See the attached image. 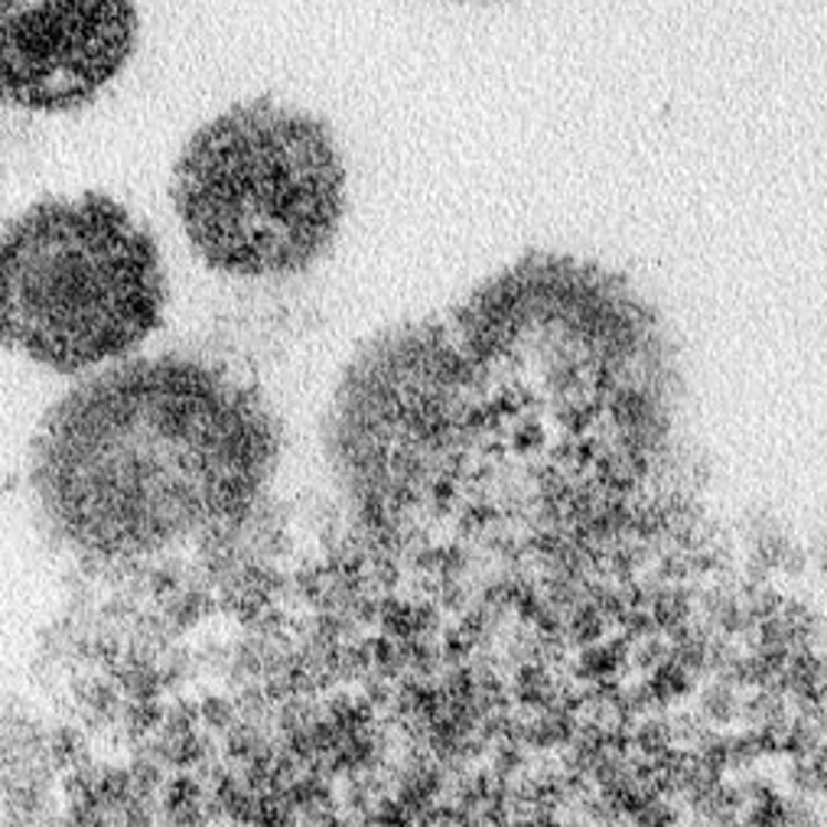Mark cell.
Returning <instances> with one entry per match:
<instances>
[{"label":"cell","mask_w":827,"mask_h":827,"mask_svg":"<svg viewBox=\"0 0 827 827\" xmlns=\"http://www.w3.org/2000/svg\"><path fill=\"white\" fill-rule=\"evenodd\" d=\"M281 420L226 365L130 358L46 411L30 492L50 534L98 561H130L229 532L271 489Z\"/></svg>","instance_id":"1"},{"label":"cell","mask_w":827,"mask_h":827,"mask_svg":"<svg viewBox=\"0 0 827 827\" xmlns=\"http://www.w3.org/2000/svg\"><path fill=\"white\" fill-rule=\"evenodd\" d=\"M346 164L329 124L274 98L199 127L174 170V206L206 268L244 278L310 271L346 219Z\"/></svg>","instance_id":"2"},{"label":"cell","mask_w":827,"mask_h":827,"mask_svg":"<svg viewBox=\"0 0 827 827\" xmlns=\"http://www.w3.org/2000/svg\"><path fill=\"white\" fill-rule=\"evenodd\" d=\"M154 235L118 199H43L0 232V346L78 375L147 343L167 310Z\"/></svg>","instance_id":"3"},{"label":"cell","mask_w":827,"mask_h":827,"mask_svg":"<svg viewBox=\"0 0 827 827\" xmlns=\"http://www.w3.org/2000/svg\"><path fill=\"white\" fill-rule=\"evenodd\" d=\"M137 33L134 0H0V105L40 115L92 105Z\"/></svg>","instance_id":"4"},{"label":"cell","mask_w":827,"mask_h":827,"mask_svg":"<svg viewBox=\"0 0 827 827\" xmlns=\"http://www.w3.org/2000/svg\"><path fill=\"white\" fill-rule=\"evenodd\" d=\"M457 3H495V0H457Z\"/></svg>","instance_id":"5"}]
</instances>
